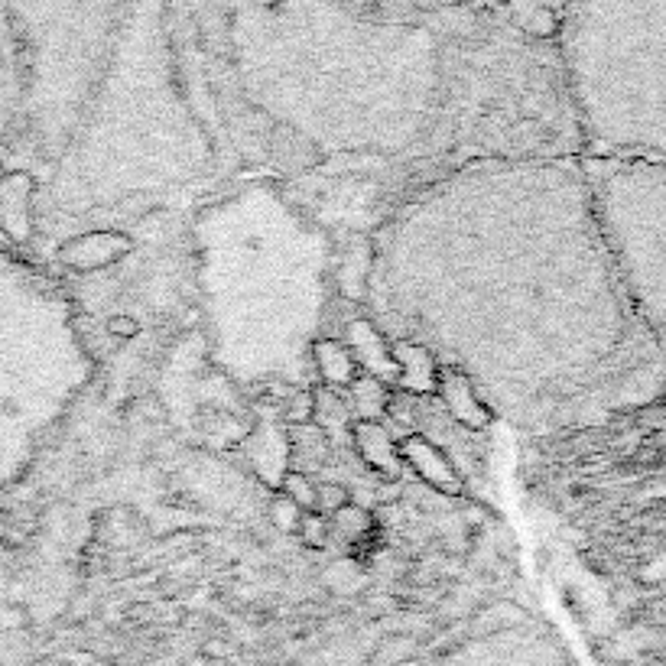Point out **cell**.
<instances>
[{
	"mask_svg": "<svg viewBox=\"0 0 666 666\" xmlns=\"http://www.w3.org/2000/svg\"><path fill=\"white\" fill-rule=\"evenodd\" d=\"M351 504V498H348V488H342V485H316V514L319 517H325L329 520L332 514H338L342 507H348Z\"/></svg>",
	"mask_w": 666,
	"mask_h": 666,
	"instance_id": "obj_22",
	"label": "cell"
},
{
	"mask_svg": "<svg viewBox=\"0 0 666 666\" xmlns=\"http://www.w3.org/2000/svg\"><path fill=\"white\" fill-rule=\"evenodd\" d=\"M221 17L244 104L303 156L403 153L446 101L439 36L413 10L254 4Z\"/></svg>",
	"mask_w": 666,
	"mask_h": 666,
	"instance_id": "obj_2",
	"label": "cell"
},
{
	"mask_svg": "<svg viewBox=\"0 0 666 666\" xmlns=\"http://www.w3.org/2000/svg\"><path fill=\"white\" fill-rule=\"evenodd\" d=\"M582 166L621 290L666 361V163L582 156Z\"/></svg>",
	"mask_w": 666,
	"mask_h": 666,
	"instance_id": "obj_4",
	"label": "cell"
},
{
	"mask_svg": "<svg viewBox=\"0 0 666 666\" xmlns=\"http://www.w3.org/2000/svg\"><path fill=\"white\" fill-rule=\"evenodd\" d=\"M286 446H290V472L299 475L319 472L332 455V439L316 423L286 426Z\"/></svg>",
	"mask_w": 666,
	"mask_h": 666,
	"instance_id": "obj_13",
	"label": "cell"
},
{
	"mask_svg": "<svg viewBox=\"0 0 666 666\" xmlns=\"http://www.w3.org/2000/svg\"><path fill=\"white\" fill-rule=\"evenodd\" d=\"M436 394L442 400V407L449 410L452 420H459L465 429H485L491 413L488 407L481 403L478 390L472 387L468 377H462L459 371L452 368H439V384H436Z\"/></svg>",
	"mask_w": 666,
	"mask_h": 666,
	"instance_id": "obj_8",
	"label": "cell"
},
{
	"mask_svg": "<svg viewBox=\"0 0 666 666\" xmlns=\"http://www.w3.org/2000/svg\"><path fill=\"white\" fill-rule=\"evenodd\" d=\"M280 494H286L299 511L309 514L316 511V481H312L309 475H299V472H286V478L280 481Z\"/></svg>",
	"mask_w": 666,
	"mask_h": 666,
	"instance_id": "obj_19",
	"label": "cell"
},
{
	"mask_svg": "<svg viewBox=\"0 0 666 666\" xmlns=\"http://www.w3.org/2000/svg\"><path fill=\"white\" fill-rule=\"evenodd\" d=\"M368 530H371V514L358 504H348L329 517V537H335L338 543H358Z\"/></svg>",
	"mask_w": 666,
	"mask_h": 666,
	"instance_id": "obj_18",
	"label": "cell"
},
{
	"mask_svg": "<svg viewBox=\"0 0 666 666\" xmlns=\"http://www.w3.org/2000/svg\"><path fill=\"white\" fill-rule=\"evenodd\" d=\"M351 420L348 413V403L345 397L338 394V390H329V387H312V423L319 429H325L332 439V433L338 426H345Z\"/></svg>",
	"mask_w": 666,
	"mask_h": 666,
	"instance_id": "obj_17",
	"label": "cell"
},
{
	"mask_svg": "<svg viewBox=\"0 0 666 666\" xmlns=\"http://www.w3.org/2000/svg\"><path fill=\"white\" fill-rule=\"evenodd\" d=\"M127 238L121 231H88L82 238H75L62 247V260L75 270H95V267H108L117 257L127 254Z\"/></svg>",
	"mask_w": 666,
	"mask_h": 666,
	"instance_id": "obj_10",
	"label": "cell"
},
{
	"mask_svg": "<svg viewBox=\"0 0 666 666\" xmlns=\"http://www.w3.org/2000/svg\"><path fill=\"white\" fill-rule=\"evenodd\" d=\"M368 299L520 429L589 423L654 394L666 361L637 325L582 156H481L371 238Z\"/></svg>",
	"mask_w": 666,
	"mask_h": 666,
	"instance_id": "obj_1",
	"label": "cell"
},
{
	"mask_svg": "<svg viewBox=\"0 0 666 666\" xmlns=\"http://www.w3.org/2000/svg\"><path fill=\"white\" fill-rule=\"evenodd\" d=\"M394 666H576L563 641L520 608L488 618L459 641L397 660Z\"/></svg>",
	"mask_w": 666,
	"mask_h": 666,
	"instance_id": "obj_5",
	"label": "cell"
},
{
	"mask_svg": "<svg viewBox=\"0 0 666 666\" xmlns=\"http://www.w3.org/2000/svg\"><path fill=\"white\" fill-rule=\"evenodd\" d=\"M309 358L316 364V371L322 377V387L329 390H338V394H345V390L355 384L358 377V364L351 358L348 345L342 338H316L309 348Z\"/></svg>",
	"mask_w": 666,
	"mask_h": 666,
	"instance_id": "obj_12",
	"label": "cell"
},
{
	"mask_svg": "<svg viewBox=\"0 0 666 666\" xmlns=\"http://www.w3.org/2000/svg\"><path fill=\"white\" fill-rule=\"evenodd\" d=\"M345 345L358 364V374H368L381 384H397V364L390 338L377 329L374 319H351L345 325Z\"/></svg>",
	"mask_w": 666,
	"mask_h": 666,
	"instance_id": "obj_6",
	"label": "cell"
},
{
	"mask_svg": "<svg viewBox=\"0 0 666 666\" xmlns=\"http://www.w3.org/2000/svg\"><path fill=\"white\" fill-rule=\"evenodd\" d=\"M108 329L117 332V335H134V332L140 329V325H137L134 319H111V322H108Z\"/></svg>",
	"mask_w": 666,
	"mask_h": 666,
	"instance_id": "obj_24",
	"label": "cell"
},
{
	"mask_svg": "<svg viewBox=\"0 0 666 666\" xmlns=\"http://www.w3.org/2000/svg\"><path fill=\"white\" fill-rule=\"evenodd\" d=\"M267 517L273 520V527L283 533H299V524H303V511L286 498V494H277L267 507Z\"/></svg>",
	"mask_w": 666,
	"mask_h": 666,
	"instance_id": "obj_21",
	"label": "cell"
},
{
	"mask_svg": "<svg viewBox=\"0 0 666 666\" xmlns=\"http://www.w3.org/2000/svg\"><path fill=\"white\" fill-rule=\"evenodd\" d=\"M397 452H400V462L420 481H426L429 488H436L442 494H462L459 468L452 465V459L436 442H429L426 436H407L397 442Z\"/></svg>",
	"mask_w": 666,
	"mask_h": 666,
	"instance_id": "obj_7",
	"label": "cell"
},
{
	"mask_svg": "<svg viewBox=\"0 0 666 666\" xmlns=\"http://www.w3.org/2000/svg\"><path fill=\"white\" fill-rule=\"evenodd\" d=\"M556 56L585 153L666 163V4L559 7Z\"/></svg>",
	"mask_w": 666,
	"mask_h": 666,
	"instance_id": "obj_3",
	"label": "cell"
},
{
	"mask_svg": "<svg viewBox=\"0 0 666 666\" xmlns=\"http://www.w3.org/2000/svg\"><path fill=\"white\" fill-rule=\"evenodd\" d=\"M390 351H394V364H397V384L403 394H436L439 384V361L429 355L423 345L416 342H394L390 338Z\"/></svg>",
	"mask_w": 666,
	"mask_h": 666,
	"instance_id": "obj_9",
	"label": "cell"
},
{
	"mask_svg": "<svg viewBox=\"0 0 666 666\" xmlns=\"http://www.w3.org/2000/svg\"><path fill=\"white\" fill-rule=\"evenodd\" d=\"M351 439H355V449L364 465L387 478H400L403 462H400L397 442L387 433L384 423H355L351 426Z\"/></svg>",
	"mask_w": 666,
	"mask_h": 666,
	"instance_id": "obj_11",
	"label": "cell"
},
{
	"mask_svg": "<svg viewBox=\"0 0 666 666\" xmlns=\"http://www.w3.org/2000/svg\"><path fill=\"white\" fill-rule=\"evenodd\" d=\"M283 420H286V426L312 423V387H296V390H290V394H286Z\"/></svg>",
	"mask_w": 666,
	"mask_h": 666,
	"instance_id": "obj_20",
	"label": "cell"
},
{
	"mask_svg": "<svg viewBox=\"0 0 666 666\" xmlns=\"http://www.w3.org/2000/svg\"><path fill=\"white\" fill-rule=\"evenodd\" d=\"M511 17L517 20V30L527 33L530 39H540V43H556L559 33V7H514Z\"/></svg>",
	"mask_w": 666,
	"mask_h": 666,
	"instance_id": "obj_16",
	"label": "cell"
},
{
	"mask_svg": "<svg viewBox=\"0 0 666 666\" xmlns=\"http://www.w3.org/2000/svg\"><path fill=\"white\" fill-rule=\"evenodd\" d=\"M345 403L348 413L355 423H381V416H387V400H390V387L374 381L368 374H358L355 384L345 390Z\"/></svg>",
	"mask_w": 666,
	"mask_h": 666,
	"instance_id": "obj_15",
	"label": "cell"
},
{
	"mask_svg": "<svg viewBox=\"0 0 666 666\" xmlns=\"http://www.w3.org/2000/svg\"><path fill=\"white\" fill-rule=\"evenodd\" d=\"M299 533H303V537H306L312 546H322L325 537H329V520L319 517L316 511H309V514H303V524H299Z\"/></svg>",
	"mask_w": 666,
	"mask_h": 666,
	"instance_id": "obj_23",
	"label": "cell"
},
{
	"mask_svg": "<svg viewBox=\"0 0 666 666\" xmlns=\"http://www.w3.org/2000/svg\"><path fill=\"white\" fill-rule=\"evenodd\" d=\"M251 442V462L257 468V475L264 481H273L280 485L290 472V446H286V429L277 426H260L257 433L247 439Z\"/></svg>",
	"mask_w": 666,
	"mask_h": 666,
	"instance_id": "obj_14",
	"label": "cell"
}]
</instances>
